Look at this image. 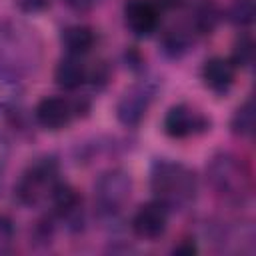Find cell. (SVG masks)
Here are the masks:
<instances>
[{"label":"cell","instance_id":"obj_1","mask_svg":"<svg viewBox=\"0 0 256 256\" xmlns=\"http://www.w3.org/2000/svg\"><path fill=\"white\" fill-rule=\"evenodd\" d=\"M150 188L158 202L168 210H184L194 204L198 194L196 172L186 164L160 158L154 162L150 172Z\"/></svg>","mask_w":256,"mask_h":256},{"label":"cell","instance_id":"obj_2","mask_svg":"<svg viewBox=\"0 0 256 256\" xmlns=\"http://www.w3.org/2000/svg\"><path fill=\"white\" fill-rule=\"evenodd\" d=\"M210 188L226 202L240 204L250 192V170L242 158L232 152H216L206 164Z\"/></svg>","mask_w":256,"mask_h":256},{"label":"cell","instance_id":"obj_3","mask_svg":"<svg viewBox=\"0 0 256 256\" xmlns=\"http://www.w3.org/2000/svg\"><path fill=\"white\" fill-rule=\"evenodd\" d=\"M60 164L54 156H38L22 172L18 184L14 186V196L24 206L38 204L44 196L50 194L52 186L58 182Z\"/></svg>","mask_w":256,"mask_h":256},{"label":"cell","instance_id":"obj_4","mask_svg":"<svg viewBox=\"0 0 256 256\" xmlns=\"http://www.w3.org/2000/svg\"><path fill=\"white\" fill-rule=\"evenodd\" d=\"M38 58L40 42L34 30L10 22L0 26V64H6L20 72L24 66L36 64Z\"/></svg>","mask_w":256,"mask_h":256},{"label":"cell","instance_id":"obj_5","mask_svg":"<svg viewBox=\"0 0 256 256\" xmlns=\"http://www.w3.org/2000/svg\"><path fill=\"white\" fill-rule=\"evenodd\" d=\"M132 194V178L122 168L106 170L94 184V202L102 218H114Z\"/></svg>","mask_w":256,"mask_h":256},{"label":"cell","instance_id":"obj_6","mask_svg":"<svg viewBox=\"0 0 256 256\" xmlns=\"http://www.w3.org/2000/svg\"><path fill=\"white\" fill-rule=\"evenodd\" d=\"M88 110H90V104L84 98L68 100L62 96H46L36 104L34 118L46 130H62L76 116H84Z\"/></svg>","mask_w":256,"mask_h":256},{"label":"cell","instance_id":"obj_7","mask_svg":"<svg viewBox=\"0 0 256 256\" xmlns=\"http://www.w3.org/2000/svg\"><path fill=\"white\" fill-rule=\"evenodd\" d=\"M154 94H156V84L150 80H142V82L134 84L132 88H128L116 104L118 122L126 128L138 126L146 118L148 108L154 100Z\"/></svg>","mask_w":256,"mask_h":256},{"label":"cell","instance_id":"obj_8","mask_svg":"<svg viewBox=\"0 0 256 256\" xmlns=\"http://www.w3.org/2000/svg\"><path fill=\"white\" fill-rule=\"evenodd\" d=\"M162 126L170 138L182 140V138H190V136L210 130V118L202 114L200 110H196L194 106L182 102V104H174L168 108Z\"/></svg>","mask_w":256,"mask_h":256},{"label":"cell","instance_id":"obj_9","mask_svg":"<svg viewBox=\"0 0 256 256\" xmlns=\"http://www.w3.org/2000/svg\"><path fill=\"white\" fill-rule=\"evenodd\" d=\"M130 226L138 238L150 240V242L158 240L160 236H164L168 228V208L158 200L146 202L134 212Z\"/></svg>","mask_w":256,"mask_h":256},{"label":"cell","instance_id":"obj_10","mask_svg":"<svg viewBox=\"0 0 256 256\" xmlns=\"http://www.w3.org/2000/svg\"><path fill=\"white\" fill-rule=\"evenodd\" d=\"M124 22L134 36H150L160 24V8L152 0H128L124 4Z\"/></svg>","mask_w":256,"mask_h":256},{"label":"cell","instance_id":"obj_11","mask_svg":"<svg viewBox=\"0 0 256 256\" xmlns=\"http://www.w3.org/2000/svg\"><path fill=\"white\" fill-rule=\"evenodd\" d=\"M236 80V66L230 58L212 56L202 66V82L214 94H226Z\"/></svg>","mask_w":256,"mask_h":256},{"label":"cell","instance_id":"obj_12","mask_svg":"<svg viewBox=\"0 0 256 256\" xmlns=\"http://www.w3.org/2000/svg\"><path fill=\"white\" fill-rule=\"evenodd\" d=\"M88 78V68L82 62L80 56L68 54L58 60L54 68V82L64 90H76L80 88Z\"/></svg>","mask_w":256,"mask_h":256},{"label":"cell","instance_id":"obj_13","mask_svg":"<svg viewBox=\"0 0 256 256\" xmlns=\"http://www.w3.org/2000/svg\"><path fill=\"white\" fill-rule=\"evenodd\" d=\"M24 98V84L20 80V72L14 68L0 64V110L16 112Z\"/></svg>","mask_w":256,"mask_h":256},{"label":"cell","instance_id":"obj_14","mask_svg":"<svg viewBox=\"0 0 256 256\" xmlns=\"http://www.w3.org/2000/svg\"><path fill=\"white\" fill-rule=\"evenodd\" d=\"M96 40H98V36L94 32V28L84 26V24H72L60 32V42H62L64 50L74 56L88 54L94 48Z\"/></svg>","mask_w":256,"mask_h":256},{"label":"cell","instance_id":"obj_15","mask_svg":"<svg viewBox=\"0 0 256 256\" xmlns=\"http://www.w3.org/2000/svg\"><path fill=\"white\" fill-rule=\"evenodd\" d=\"M220 8L214 0H200L196 2L192 16H190V32L192 34H200V36H208L216 30L218 22H220Z\"/></svg>","mask_w":256,"mask_h":256},{"label":"cell","instance_id":"obj_16","mask_svg":"<svg viewBox=\"0 0 256 256\" xmlns=\"http://www.w3.org/2000/svg\"><path fill=\"white\" fill-rule=\"evenodd\" d=\"M192 46V32L190 28H170L160 38V50L166 58L178 60L182 58Z\"/></svg>","mask_w":256,"mask_h":256},{"label":"cell","instance_id":"obj_17","mask_svg":"<svg viewBox=\"0 0 256 256\" xmlns=\"http://www.w3.org/2000/svg\"><path fill=\"white\" fill-rule=\"evenodd\" d=\"M230 130L240 136V138H248L254 132V104L252 98H246L232 114L230 118Z\"/></svg>","mask_w":256,"mask_h":256},{"label":"cell","instance_id":"obj_18","mask_svg":"<svg viewBox=\"0 0 256 256\" xmlns=\"http://www.w3.org/2000/svg\"><path fill=\"white\" fill-rule=\"evenodd\" d=\"M226 18H228L230 24H234L238 28H248L254 22V4H252V0H236L228 8Z\"/></svg>","mask_w":256,"mask_h":256},{"label":"cell","instance_id":"obj_19","mask_svg":"<svg viewBox=\"0 0 256 256\" xmlns=\"http://www.w3.org/2000/svg\"><path fill=\"white\" fill-rule=\"evenodd\" d=\"M230 60H232V64L236 68H248L252 64V60H254V42H252V38L248 34H244V36H240L236 40Z\"/></svg>","mask_w":256,"mask_h":256},{"label":"cell","instance_id":"obj_20","mask_svg":"<svg viewBox=\"0 0 256 256\" xmlns=\"http://www.w3.org/2000/svg\"><path fill=\"white\" fill-rule=\"evenodd\" d=\"M30 236L34 240V244H50L52 236H54V224L46 218V220H38L34 224V228L30 230Z\"/></svg>","mask_w":256,"mask_h":256},{"label":"cell","instance_id":"obj_21","mask_svg":"<svg viewBox=\"0 0 256 256\" xmlns=\"http://www.w3.org/2000/svg\"><path fill=\"white\" fill-rule=\"evenodd\" d=\"M110 76H112L110 66H108L106 62H98V64L94 66V70H92V72L88 70V78H86V80H90V84H92L96 90H102V88L108 84Z\"/></svg>","mask_w":256,"mask_h":256},{"label":"cell","instance_id":"obj_22","mask_svg":"<svg viewBox=\"0 0 256 256\" xmlns=\"http://www.w3.org/2000/svg\"><path fill=\"white\" fill-rule=\"evenodd\" d=\"M14 232H16V228H14L12 218H8V216L0 214V254L10 250V244H12Z\"/></svg>","mask_w":256,"mask_h":256},{"label":"cell","instance_id":"obj_23","mask_svg":"<svg viewBox=\"0 0 256 256\" xmlns=\"http://www.w3.org/2000/svg\"><path fill=\"white\" fill-rule=\"evenodd\" d=\"M198 252V246L194 240H180L174 248H172V254H178V256H192Z\"/></svg>","mask_w":256,"mask_h":256},{"label":"cell","instance_id":"obj_24","mask_svg":"<svg viewBox=\"0 0 256 256\" xmlns=\"http://www.w3.org/2000/svg\"><path fill=\"white\" fill-rule=\"evenodd\" d=\"M16 4L22 12H32L34 14V12L44 10L48 6V0H16Z\"/></svg>","mask_w":256,"mask_h":256},{"label":"cell","instance_id":"obj_25","mask_svg":"<svg viewBox=\"0 0 256 256\" xmlns=\"http://www.w3.org/2000/svg\"><path fill=\"white\" fill-rule=\"evenodd\" d=\"M8 158H10V142H8V138L0 132V174H2L4 168L8 166Z\"/></svg>","mask_w":256,"mask_h":256},{"label":"cell","instance_id":"obj_26","mask_svg":"<svg viewBox=\"0 0 256 256\" xmlns=\"http://www.w3.org/2000/svg\"><path fill=\"white\" fill-rule=\"evenodd\" d=\"M158 8H180L186 0H152Z\"/></svg>","mask_w":256,"mask_h":256}]
</instances>
